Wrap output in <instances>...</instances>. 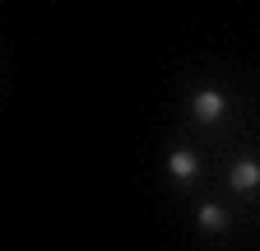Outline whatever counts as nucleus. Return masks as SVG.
I'll use <instances>...</instances> for the list:
<instances>
[{"label":"nucleus","mask_w":260,"mask_h":251,"mask_svg":"<svg viewBox=\"0 0 260 251\" xmlns=\"http://www.w3.org/2000/svg\"><path fill=\"white\" fill-rule=\"evenodd\" d=\"M190 116L200 121V125H214L228 116V98L218 88H200V93H190Z\"/></svg>","instance_id":"f257e3e1"},{"label":"nucleus","mask_w":260,"mask_h":251,"mask_svg":"<svg viewBox=\"0 0 260 251\" xmlns=\"http://www.w3.org/2000/svg\"><path fill=\"white\" fill-rule=\"evenodd\" d=\"M168 172H172V181H195L200 177V159H195L190 149H172V159H168Z\"/></svg>","instance_id":"f03ea898"},{"label":"nucleus","mask_w":260,"mask_h":251,"mask_svg":"<svg viewBox=\"0 0 260 251\" xmlns=\"http://www.w3.org/2000/svg\"><path fill=\"white\" fill-rule=\"evenodd\" d=\"M195 224H200L205 233H228V214L218 205H200V209H195Z\"/></svg>","instance_id":"20e7f679"},{"label":"nucleus","mask_w":260,"mask_h":251,"mask_svg":"<svg viewBox=\"0 0 260 251\" xmlns=\"http://www.w3.org/2000/svg\"><path fill=\"white\" fill-rule=\"evenodd\" d=\"M228 181H233V191H255V186H260V163L255 159H242L233 172H228Z\"/></svg>","instance_id":"7ed1b4c3"}]
</instances>
